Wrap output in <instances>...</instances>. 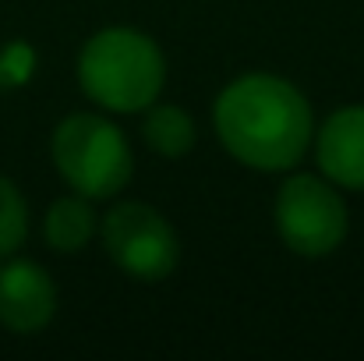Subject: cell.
<instances>
[{
    "mask_svg": "<svg viewBox=\"0 0 364 361\" xmlns=\"http://www.w3.org/2000/svg\"><path fill=\"white\" fill-rule=\"evenodd\" d=\"M141 135H145V142L152 145V152L170 156V159L184 156V152L195 145V124H191V117H188L181 107H170V103L149 110Z\"/></svg>",
    "mask_w": 364,
    "mask_h": 361,
    "instance_id": "obj_9",
    "label": "cell"
},
{
    "mask_svg": "<svg viewBox=\"0 0 364 361\" xmlns=\"http://www.w3.org/2000/svg\"><path fill=\"white\" fill-rule=\"evenodd\" d=\"M318 163L336 184L364 192V107H343L322 124Z\"/></svg>",
    "mask_w": 364,
    "mask_h": 361,
    "instance_id": "obj_7",
    "label": "cell"
},
{
    "mask_svg": "<svg viewBox=\"0 0 364 361\" xmlns=\"http://www.w3.org/2000/svg\"><path fill=\"white\" fill-rule=\"evenodd\" d=\"M28 227V213H25V199L18 195V188L0 177V255H11Z\"/></svg>",
    "mask_w": 364,
    "mask_h": 361,
    "instance_id": "obj_10",
    "label": "cell"
},
{
    "mask_svg": "<svg viewBox=\"0 0 364 361\" xmlns=\"http://www.w3.org/2000/svg\"><path fill=\"white\" fill-rule=\"evenodd\" d=\"M32 68H36V53L28 43H11L0 50V89H14V85H25L32 78Z\"/></svg>",
    "mask_w": 364,
    "mask_h": 361,
    "instance_id": "obj_11",
    "label": "cell"
},
{
    "mask_svg": "<svg viewBox=\"0 0 364 361\" xmlns=\"http://www.w3.org/2000/svg\"><path fill=\"white\" fill-rule=\"evenodd\" d=\"M216 131L244 167L290 170L311 142V110L287 78L244 75L216 100Z\"/></svg>",
    "mask_w": 364,
    "mask_h": 361,
    "instance_id": "obj_1",
    "label": "cell"
},
{
    "mask_svg": "<svg viewBox=\"0 0 364 361\" xmlns=\"http://www.w3.org/2000/svg\"><path fill=\"white\" fill-rule=\"evenodd\" d=\"M92 231H96V213L85 202V195L57 199L50 206V213H46V224H43V234H46V241L57 251H78V248H85L89 238H92Z\"/></svg>",
    "mask_w": 364,
    "mask_h": 361,
    "instance_id": "obj_8",
    "label": "cell"
},
{
    "mask_svg": "<svg viewBox=\"0 0 364 361\" xmlns=\"http://www.w3.org/2000/svg\"><path fill=\"white\" fill-rule=\"evenodd\" d=\"M276 231L283 244L304 258H318L347 238V206L318 177H290L276 195Z\"/></svg>",
    "mask_w": 364,
    "mask_h": 361,
    "instance_id": "obj_4",
    "label": "cell"
},
{
    "mask_svg": "<svg viewBox=\"0 0 364 361\" xmlns=\"http://www.w3.org/2000/svg\"><path fill=\"white\" fill-rule=\"evenodd\" d=\"M103 248L131 280H163L181 258V244L163 213L145 202H124L103 220Z\"/></svg>",
    "mask_w": 364,
    "mask_h": 361,
    "instance_id": "obj_5",
    "label": "cell"
},
{
    "mask_svg": "<svg viewBox=\"0 0 364 361\" xmlns=\"http://www.w3.org/2000/svg\"><path fill=\"white\" fill-rule=\"evenodd\" d=\"M53 163L85 199L117 195L134 170L121 127L100 114H71L53 131Z\"/></svg>",
    "mask_w": 364,
    "mask_h": 361,
    "instance_id": "obj_3",
    "label": "cell"
},
{
    "mask_svg": "<svg viewBox=\"0 0 364 361\" xmlns=\"http://www.w3.org/2000/svg\"><path fill=\"white\" fill-rule=\"evenodd\" d=\"M57 308L53 280L36 262H11L0 269V323L11 333H39Z\"/></svg>",
    "mask_w": 364,
    "mask_h": 361,
    "instance_id": "obj_6",
    "label": "cell"
},
{
    "mask_svg": "<svg viewBox=\"0 0 364 361\" xmlns=\"http://www.w3.org/2000/svg\"><path fill=\"white\" fill-rule=\"evenodd\" d=\"M163 53L134 28H107L92 36L78 57V82L85 96L107 110L131 114L156 103L163 89Z\"/></svg>",
    "mask_w": 364,
    "mask_h": 361,
    "instance_id": "obj_2",
    "label": "cell"
}]
</instances>
